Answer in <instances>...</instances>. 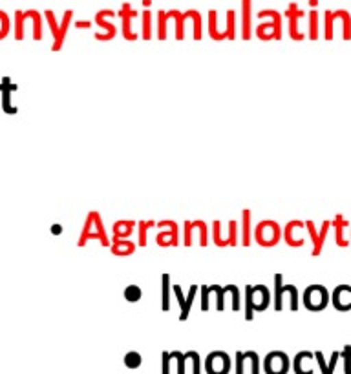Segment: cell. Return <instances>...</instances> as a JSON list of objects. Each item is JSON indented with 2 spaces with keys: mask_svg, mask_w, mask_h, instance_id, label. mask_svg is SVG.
<instances>
[{
  "mask_svg": "<svg viewBox=\"0 0 351 374\" xmlns=\"http://www.w3.org/2000/svg\"><path fill=\"white\" fill-rule=\"evenodd\" d=\"M329 225H331V223H329V221L324 223L322 230H320V234H318V236H317V232H315V227H313V223H311V221H309V223H307V225H306L307 230H309V234H311L313 243H315V249H313V254H315V255L320 254V250H322L324 239H326V234H328Z\"/></svg>",
  "mask_w": 351,
  "mask_h": 374,
  "instance_id": "obj_4",
  "label": "cell"
},
{
  "mask_svg": "<svg viewBox=\"0 0 351 374\" xmlns=\"http://www.w3.org/2000/svg\"><path fill=\"white\" fill-rule=\"evenodd\" d=\"M344 227H348V221H344V217L342 216H337V219H335V228H337V243H339L340 247H346V245H348L344 239H342Z\"/></svg>",
  "mask_w": 351,
  "mask_h": 374,
  "instance_id": "obj_5",
  "label": "cell"
},
{
  "mask_svg": "<svg viewBox=\"0 0 351 374\" xmlns=\"http://www.w3.org/2000/svg\"><path fill=\"white\" fill-rule=\"evenodd\" d=\"M139 296H141V292H139V288L137 287H130L128 290H126V298L130 299V301H136V299H139Z\"/></svg>",
  "mask_w": 351,
  "mask_h": 374,
  "instance_id": "obj_7",
  "label": "cell"
},
{
  "mask_svg": "<svg viewBox=\"0 0 351 374\" xmlns=\"http://www.w3.org/2000/svg\"><path fill=\"white\" fill-rule=\"evenodd\" d=\"M333 305L339 310L346 312L351 309V287L350 285H340L333 294Z\"/></svg>",
  "mask_w": 351,
  "mask_h": 374,
  "instance_id": "obj_3",
  "label": "cell"
},
{
  "mask_svg": "<svg viewBox=\"0 0 351 374\" xmlns=\"http://www.w3.org/2000/svg\"><path fill=\"white\" fill-rule=\"evenodd\" d=\"M328 290L322 285H311L304 294V305L309 310H322L328 307Z\"/></svg>",
  "mask_w": 351,
  "mask_h": 374,
  "instance_id": "obj_1",
  "label": "cell"
},
{
  "mask_svg": "<svg viewBox=\"0 0 351 374\" xmlns=\"http://www.w3.org/2000/svg\"><path fill=\"white\" fill-rule=\"evenodd\" d=\"M344 358H346V373H350V371H351V364H350L351 347H350V345H346V349H344Z\"/></svg>",
  "mask_w": 351,
  "mask_h": 374,
  "instance_id": "obj_8",
  "label": "cell"
},
{
  "mask_svg": "<svg viewBox=\"0 0 351 374\" xmlns=\"http://www.w3.org/2000/svg\"><path fill=\"white\" fill-rule=\"evenodd\" d=\"M280 238V227L276 223L267 221L262 223L258 227V241L260 245H265V247H271V245L276 243V239Z\"/></svg>",
  "mask_w": 351,
  "mask_h": 374,
  "instance_id": "obj_2",
  "label": "cell"
},
{
  "mask_svg": "<svg viewBox=\"0 0 351 374\" xmlns=\"http://www.w3.org/2000/svg\"><path fill=\"white\" fill-rule=\"evenodd\" d=\"M311 38H317V13H311Z\"/></svg>",
  "mask_w": 351,
  "mask_h": 374,
  "instance_id": "obj_9",
  "label": "cell"
},
{
  "mask_svg": "<svg viewBox=\"0 0 351 374\" xmlns=\"http://www.w3.org/2000/svg\"><path fill=\"white\" fill-rule=\"evenodd\" d=\"M139 364H141V360H139V354H136V353L126 354V365H128V367H137Z\"/></svg>",
  "mask_w": 351,
  "mask_h": 374,
  "instance_id": "obj_6",
  "label": "cell"
}]
</instances>
